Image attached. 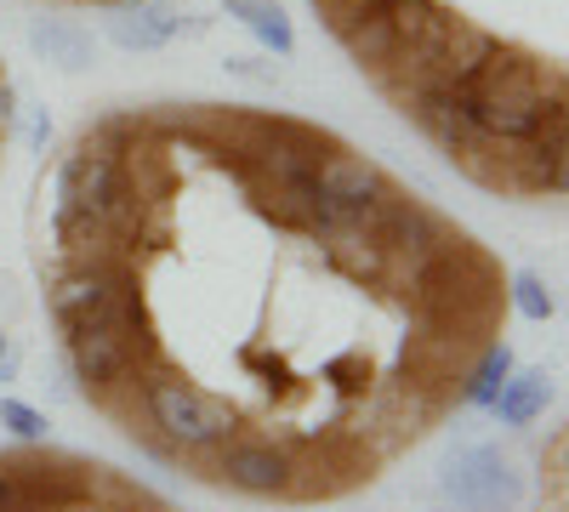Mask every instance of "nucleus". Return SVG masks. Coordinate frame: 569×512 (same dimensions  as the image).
I'll return each mask as SVG.
<instances>
[{"label":"nucleus","mask_w":569,"mask_h":512,"mask_svg":"<svg viewBox=\"0 0 569 512\" xmlns=\"http://www.w3.org/2000/svg\"><path fill=\"white\" fill-rule=\"evenodd\" d=\"M0 428H7L12 439H23V444H46V433H52L46 410H34L23 399H0Z\"/></svg>","instance_id":"obj_10"},{"label":"nucleus","mask_w":569,"mask_h":512,"mask_svg":"<svg viewBox=\"0 0 569 512\" xmlns=\"http://www.w3.org/2000/svg\"><path fill=\"white\" fill-rule=\"evenodd\" d=\"M445 512H467V506H445Z\"/></svg>","instance_id":"obj_13"},{"label":"nucleus","mask_w":569,"mask_h":512,"mask_svg":"<svg viewBox=\"0 0 569 512\" xmlns=\"http://www.w3.org/2000/svg\"><path fill=\"white\" fill-rule=\"evenodd\" d=\"M507 297H512L518 313L536 319V324H547V319L558 313V302H552V291H547L541 273H512V279H507Z\"/></svg>","instance_id":"obj_9"},{"label":"nucleus","mask_w":569,"mask_h":512,"mask_svg":"<svg viewBox=\"0 0 569 512\" xmlns=\"http://www.w3.org/2000/svg\"><path fill=\"white\" fill-rule=\"evenodd\" d=\"M547 404H552V377H547V370H518V364H512V377L501 382V393L490 399V410H496L501 428H530V422H541Z\"/></svg>","instance_id":"obj_6"},{"label":"nucleus","mask_w":569,"mask_h":512,"mask_svg":"<svg viewBox=\"0 0 569 512\" xmlns=\"http://www.w3.org/2000/svg\"><path fill=\"white\" fill-rule=\"evenodd\" d=\"M18 364H23V359H18V348H12L7 337H0V382H12V377H18Z\"/></svg>","instance_id":"obj_12"},{"label":"nucleus","mask_w":569,"mask_h":512,"mask_svg":"<svg viewBox=\"0 0 569 512\" xmlns=\"http://www.w3.org/2000/svg\"><path fill=\"white\" fill-rule=\"evenodd\" d=\"M217 479L246 495H291L297 490V455L279 439H228L217 450Z\"/></svg>","instance_id":"obj_3"},{"label":"nucleus","mask_w":569,"mask_h":512,"mask_svg":"<svg viewBox=\"0 0 569 512\" xmlns=\"http://www.w3.org/2000/svg\"><path fill=\"white\" fill-rule=\"evenodd\" d=\"M0 512H18V468H12V455H0Z\"/></svg>","instance_id":"obj_11"},{"label":"nucleus","mask_w":569,"mask_h":512,"mask_svg":"<svg viewBox=\"0 0 569 512\" xmlns=\"http://www.w3.org/2000/svg\"><path fill=\"white\" fill-rule=\"evenodd\" d=\"M439 490L450 506H467V512H512L525 484H518L512 461L501 455V444H456L445 455V473H439Z\"/></svg>","instance_id":"obj_2"},{"label":"nucleus","mask_w":569,"mask_h":512,"mask_svg":"<svg viewBox=\"0 0 569 512\" xmlns=\"http://www.w3.org/2000/svg\"><path fill=\"white\" fill-rule=\"evenodd\" d=\"M29 46H34L46 63H58L69 74L91 69V58H98V40H91V29L74 23V18H34L29 23Z\"/></svg>","instance_id":"obj_5"},{"label":"nucleus","mask_w":569,"mask_h":512,"mask_svg":"<svg viewBox=\"0 0 569 512\" xmlns=\"http://www.w3.org/2000/svg\"><path fill=\"white\" fill-rule=\"evenodd\" d=\"M126 399H137V410L149 415V428L160 433L171 455H217L228 439H240V410L206 393L200 382H188L171 364L142 370L126 388Z\"/></svg>","instance_id":"obj_1"},{"label":"nucleus","mask_w":569,"mask_h":512,"mask_svg":"<svg viewBox=\"0 0 569 512\" xmlns=\"http://www.w3.org/2000/svg\"><path fill=\"white\" fill-rule=\"evenodd\" d=\"M222 12L240 18L273 58H291L297 52V29H291V18H284L279 0H222Z\"/></svg>","instance_id":"obj_7"},{"label":"nucleus","mask_w":569,"mask_h":512,"mask_svg":"<svg viewBox=\"0 0 569 512\" xmlns=\"http://www.w3.org/2000/svg\"><path fill=\"white\" fill-rule=\"evenodd\" d=\"M512 364H518V359H512V348L490 337V342L479 348V359L467 364V377H461V393H456V399H461V404H472V410H490V399H496V393H501V382L512 377Z\"/></svg>","instance_id":"obj_8"},{"label":"nucleus","mask_w":569,"mask_h":512,"mask_svg":"<svg viewBox=\"0 0 569 512\" xmlns=\"http://www.w3.org/2000/svg\"><path fill=\"white\" fill-rule=\"evenodd\" d=\"M200 29H206L200 18H182L166 0H137V7H120L109 18V40L120 52H160L177 34H200Z\"/></svg>","instance_id":"obj_4"}]
</instances>
